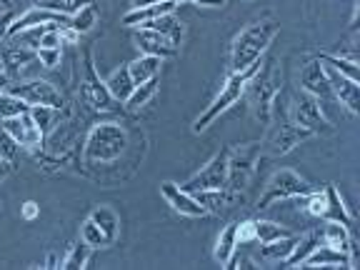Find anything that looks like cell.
I'll return each mask as SVG.
<instances>
[{
  "mask_svg": "<svg viewBox=\"0 0 360 270\" xmlns=\"http://www.w3.org/2000/svg\"><path fill=\"white\" fill-rule=\"evenodd\" d=\"M278 25L276 18H260V20L250 22L248 28H243L240 33L233 40V51H231V73H240L248 70L250 65L260 60L265 56V51L270 48V43L276 40Z\"/></svg>",
  "mask_w": 360,
  "mask_h": 270,
  "instance_id": "obj_1",
  "label": "cell"
},
{
  "mask_svg": "<svg viewBox=\"0 0 360 270\" xmlns=\"http://www.w3.org/2000/svg\"><path fill=\"white\" fill-rule=\"evenodd\" d=\"M283 88V70L278 68L276 58H268V60H260L258 70L250 75L245 85V96L253 108V115L260 125L270 123V110H273V101L278 98Z\"/></svg>",
  "mask_w": 360,
  "mask_h": 270,
  "instance_id": "obj_2",
  "label": "cell"
},
{
  "mask_svg": "<svg viewBox=\"0 0 360 270\" xmlns=\"http://www.w3.org/2000/svg\"><path fill=\"white\" fill-rule=\"evenodd\" d=\"M128 148V130L120 123H98L85 138L83 158L88 163H112Z\"/></svg>",
  "mask_w": 360,
  "mask_h": 270,
  "instance_id": "obj_3",
  "label": "cell"
},
{
  "mask_svg": "<svg viewBox=\"0 0 360 270\" xmlns=\"http://www.w3.org/2000/svg\"><path fill=\"white\" fill-rule=\"evenodd\" d=\"M268 125H273V128H270L268 141H265L263 148L273 158L285 155V153L295 150V148H298L303 141L313 138V133H310V130H305L303 125H298L285 110H283L281 103H278V98L273 101V110H270V123Z\"/></svg>",
  "mask_w": 360,
  "mask_h": 270,
  "instance_id": "obj_4",
  "label": "cell"
},
{
  "mask_svg": "<svg viewBox=\"0 0 360 270\" xmlns=\"http://www.w3.org/2000/svg\"><path fill=\"white\" fill-rule=\"evenodd\" d=\"M258 65H260V60L255 63V65L248 68V70L228 75V80H225V85L220 88V93L215 96V101L210 103V105L198 115L195 123H193V133H202V130H208L215 118H220L225 110H231V108L236 105L243 96H245V85H248V80H250V75L258 70Z\"/></svg>",
  "mask_w": 360,
  "mask_h": 270,
  "instance_id": "obj_5",
  "label": "cell"
},
{
  "mask_svg": "<svg viewBox=\"0 0 360 270\" xmlns=\"http://www.w3.org/2000/svg\"><path fill=\"white\" fill-rule=\"evenodd\" d=\"M263 146L260 143H245V146H231L228 148V183L225 191L233 195H240V191H245L250 178L255 175L258 168V158Z\"/></svg>",
  "mask_w": 360,
  "mask_h": 270,
  "instance_id": "obj_6",
  "label": "cell"
},
{
  "mask_svg": "<svg viewBox=\"0 0 360 270\" xmlns=\"http://www.w3.org/2000/svg\"><path fill=\"white\" fill-rule=\"evenodd\" d=\"M310 191H315L308 180L300 178L295 170L290 168H281L278 173L270 175V180L265 183L263 195L258 198V208L265 210L270 202L276 200H292V198H305Z\"/></svg>",
  "mask_w": 360,
  "mask_h": 270,
  "instance_id": "obj_7",
  "label": "cell"
},
{
  "mask_svg": "<svg viewBox=\"0 0 360 270\" xmlns=\"http://www.w3.org/2000/svg\"><path fill=\"white\" fill-rule=\"evenodd\" d=\"M231 148V146H228ZM228 148H223L220 153H215L208 163L202 165L191 180L183 183V191L188 193H200V191H223L228 183Z\"/></svg>",
  "mask_w": 360,
  "mask_h": 270,
  "instance_id": "obj_8",
  "label": "cell"
},
{
  "mask_svg": "<svg viewBox=\"0 0 360 270\" xmlns=\"http://www.w3.org/2000/svg\"><path fill=\"white\" fill-rule=\"evenodd\" d=\"M80 98H83L85 105H90L93 110H103V112L118 110V101L108 93L105 80H101V75H98L90 56H85V75H83V83H80Z\"/></svg>",
  "mask_w": 360,
  "mask_h": 270,
  "instance_id": "obj_9",
  "label": "cell"
},
{
  "mask_svg": "<svg viewBox=\"0 0 360 270\" xmlns=\"http://www.w3.org/2000/svg\"><path fill=\"white\" fill-rule=\"evenodd\" d=\"M290 118L298 125H303L305 130H310L313 135H321V133H326V130H330V120L323 115L321 101L313 98L310 93H305V90L292 98Z\"/></svg>",
  "mask_w": 360,
  "mask_h": 270,
  "instance_id": "obj_10",
  "label": "cell"
},
{
  "mask_svg": "<svg viewBox=\"0 0 360 270\" xmlns=\"http://www.w3.org/2000/svg\"><path fill=\"white\" fill-rule=\"evenodd\" d=\"M8 93L18 96L20 101H25L28 105H51V108H63V96L60 90L56 88L53 83L48 80H25V83H18V85H8Z\"/></svg>",
  "mask_w": 360,
  "mask_h": 270,
  "instance_id": "obj_11",
  "label": "cell"
},
{
  "mask_svg": "<svg viewBox=\"0 0 360 270\" xmlns=\"http://www.w3.org/2000/svg\"><path fill=\"white\" fill-rule=\"evenodd\" d=\"M160 195L165 198V202H168L175 213L186 215V218H202V215H208V210L202 208L200 202L195 200L193 193L183 191V188L175 186V183H170V180L160 183Z\"/></svg>",
  "mask_w": 360,
  "mask_h": 270,
  "instance_id": "obj_12",
  "label": "cell"
},
{
  "mask_svg": "<svg viewBox=\"0 0 360 270\" xmlns=\"http://www.w3.org/2000/svg\"><path fill=\"white\" fill-rule=\"evenodd\" d=\"M328 73V83H330V90H333V98L335 101H340V105L348 108L353 115H358L360 112V85L358 80H350L348 75L338 73V70H333V68L323 65Z\"/></svg>",
  "mask_w": 360,
  "mask_h": 270,
  "instance_id": "obj_13",
  "label": "cell"
},
{
  "mask_svg": "<svg viewBox=\"0 0 360 270\" xmlns=\"http://www.w3.org/2000/svg\"><path fill=\"white\" fill-rule=\"evenodd\" d=\"M3 130L22 148H38L43 143V130L35 125L30 112H22V115H15V118H6L3 120Z\"/></svg>",
  "mask_w": 360,
  "mask_h": 270,
  "instance_id": "obj_14",
  "label": "cell"
},
{
  "mask_svg": "<svg viewBox=\"0 0 360 270\" xmlns=\"http://www.w3.org/2000/svg\"><path fill=\"white\" fill-rule=\"evenodd\" d=\"M300 88H303L305 93H310L313 98H318V101H330L333 98L328 73L321 60H310L308 65L300 70Z\"/></svg>",
  "mask_w": 360,
  "mask_h": 270,
  "instance_id": "obj_15",
  "label": "cell"
},
{
  "mask_svg": "<svg viewBox=\"0 0 360 270\" xmlns=\"http://www.w3.org/2000/svg\"><path fill=\"white\" fill-rule=\"evenodd\" d=\"M133 38H135V45L141 48L143 56H155V58H160V60L178 56V48H175L165 35L155 33V30H150V28H138L133 33Z\"/></svg>",
  "mask_w": 360,
  "mask_h": 270,
  "instance_id": "obj_16",
  "label": "cell"
},
{
  "mask_svg": "<svg viewBox=\"0 0 360 270\" xmlns=\"http://www.w3.org/2000/svg\"><path fill=\"white\" fill-rule=\"evenodd\" d=\"M45 22H60V25H68V18L65 15H58V13H51V11H43V8H30L25 11L22 15L13 18V22L8 25V38H15L18 33L28 28H35V25H45Z\"/></svg>",
  "mask_w": 360,
  "mask_h": 270,
  "instance_id": "obj_17",
  "label": "cell"
},
{
  "mask_svg": "<svg viewBox=\"0 0 360 270\" xmlns=\"http://www.w3.org/2000/svg\"><path fill=\"white\" fill-rule=\"evenodd\" d=\"M300 268H355L353 258L330 245H318L308 258L300 263Z\"/></svg>",
  "mask_w": 360,
  "mask_h": 270,
  "instance_id": "obj_18",
  "label": "cell"
},
{
  "mask_svg": "<svg viewBox=\"0 0 360 270\" xmlns=\"http://www.w3.org/2000/svg\"><path fill=\"white\" fill-rule=\"evenodd\" d=\"M323 243L330 245V248H335V250H340V253L350 255L353 263H355V240H353V236H350L348 225L328 220V225L323 228Z\"/></svg>",
  "mask_w": 360,
  "mask_h": 270,
  "instance_id": "obj_19",
  "label": "cell"
},
{
  "mask_svg": "<svg viewBox=\"0 0 360 270\" xmlns=\"http://www.w3.org/2000/svg\"><path fill=\"white\" fill-rule=\"evenodd\" d=\"M323 243V233L321 231H310V233H305L303 238H298V243L292 245V250L285 255V258L281 260L283 263V268H300V263H303L305 258H308L310 253H313L315 248L321 245Z\"/></svg>",
  "mask_w": 360,
  "mask_h": 270,
  "instance_id": "obj_20",
  "label": "cell"
},
{
  "mask_svg": "<svg viewBox=\"0 0 360 270\" xmlns=\"http://www.w3.org/2000/svg\"><path fill=\"white\" fill-rule=\"evenodd\" d=\"M175 8L178 6L168 3V0H158V3L146 6V8H133V11L123 15V25H128V28H141L143 22L153 20V18H160V15H165V13H175Z\"/></svg>",
  "mask_w": 360,
  "mask_h": 270,
  "instance_id": "obj_21",
  "label": "cell"
},
{
  "mask_svg": "<svg viewBox=\"0 0 360 270\" xmlns=\"http://www.w3.org/2000/svg\"><path fill=\"white\" fill-rule=\"evenodd\" d=\"M141 28H150V30H155V33L165 35L175 48H178V45L183 43V38H186V28H183V22H180L173 13H165V15H160V18H153V20L143 22Z\"/></svg>",
  "mask_w": 360,
  "mask_h": 270,
  "instance_id": "obj_22",
  "label": "cell"
},
{
  "mask_svg": "<svg viewBox=\"0 0 360 270\" xmlns=\"http://www.w3.org/2000/svg\"><path fill=\"white\" fill-rule=\"evenodd\" d=\"M93 223L101 228V233L105 236V240H108V245H112V243L118 240V236H120V218H118V213L110 208V205H98L93 213L88 215Z\"/></svg>",
  "mask_w": 360,
  "mask_h": 270,
  "instance_id": "obj_23",
  "label": "cell"
},
{
  "mask_svg": "<svg viewBox=\"0 0 360 270\" xmlns=\"http://www.w3.org/2000/svg\"><path fill=\"white\" fill-rule=\"evenodd\" d=\"M323 220H333V223H343V225H353V215L348 213V208H345L343 198H340V193H338V188L333 186V183H328L326 186V215H323Z\"/></svg>",
  "mask_w": 360,
  "mask_h": 270,
  "instance_id": "obj_24",
  "label": "cell"
},
{
  "mask_svg": "<svg viewBox=\"0 0 360 270\" xmlns=\"http://www.w3.org/2000/svg\"><path fill=\"white\" fill-rule=\"evenodd\" d=\"M105 88H108V93H110V96L115 98L118 103L128 101L130 93H133V88H135V80H133V75H130L128 65H120L118 70H115V73L108 75Z\"/></svg>",
  "mask_w": 360,
  "mask_h": 270,
  "instance_id": "obj_25",
  "label": "cell"
},
{
  "mask_svg": "<svg viewBox=\"0 0 360 270\" xmlns=\"http://www.w3.org/2000/svg\"><path fill=\"white\" fill-rule=\"evenodd\" d=\"M160 65H163V60L155 56H141L138 60L128 63V70L130 75H133L135 85L138 83H146V80L150 78H158V73H160Z\"/></svg>",
  "mask_w": 360,
  "mask_h": 270,
  "instance_id": "obj_26",
  "label": "cell"
},
{
  "mask_svg": "<svg viewBox=\"0 0 360 270\" xmlns=\"http://www.w3.org/2000/svg\"><path fill=\"white\" fill-rule=\"evenodd\" d=\"M236 253H238L236 223H231V225H228V228H225V231L218 236V243H215V253H213V258L218 260V263L225 268V265H228V260H231Z\"/></svg>",
  "mask_w": 360,
  "mask_h": 270,
  "instance_id": "obj_27",
  "label": "cell"
},
{
  "mask_svg": "<svg viewBox=\"0 0 360 270\" xmlns=\"http://www.w3.org/2000/svg\"><path fill=\"white\" fill-rule=\"evenodd\" d=\"M298 238L300 236H285V238H278V240H270V243H265L263 248H260V258H265V260H278L281 263L283 258H285L288 253L292 250V245L298 243Z\"/></svg>",
  "mask_w": 360,
  "mask_h": 270,
  "instance_id": "obj_28",
  "label": "cell"
},
{
  "mask_svg": "<svg viewBox=\"0 0 360 270\" xmlns=\"http://www.w3.org/2000/svg\"><path fill=\"white\" fill-rule=\"evenodd\" d=\"M318 60L323 63V65L333 68V70H338V73L348 75L350 80H360V70H358V63L350 60V58H343V56H333V53H321L318 56Z\"/></svg>",
  "mask_w": 360,
  "mask_h": 270,
  "instance_id": "obj_29",
  "label": "cell"
},
{
  "mask_svg": "<svg viewBox=\"0 0 360 270\" xmlns=\"http://www.w3.org/2000/svg\"><path fill=\"white\" fill-rule=\"evenodd\" d=\"M98 22V11H96V6L93 3H88V6H83L78 13H73V15L68 18V25L75 30L78 35H83V33H90L93 30V25Z\"/></svg>",
  "mask_w": 360,
  "mask_h": 270,
  "instance_id": "obj_30",
  "label": "cell"
},
{
  "mask_svg": "<svg viewBox=\"0 0 360 270\" xmlns=\"http://www.w3.org/2000/svg\"><path fill=\"white\" fill-rule=\"evenodd\" d=\"M155 93H158V78L138 83L133 88V93H130V98L125 101V105H128V110H141L143 105H148V101H150Z\"/></svg>",
  "mask_w": 360,
  "mask_h": 270,
  "instance_id": "obj_31",
  "label": "cell"
},
{
  "mask_svg": "<svg viewBox=\"0 0 360 270\" xmlns=\"http://www.w3.org/2000/svg\"><path fill=\"white\" fill-rule=\"evenodd\" d=\"M90 250H93V248L85 245L83 240H78L73 248H70V250H68L65 258L60 260V268H65V270H80V268H88V263H90Z\"/></svg>",
  "mask_w": 360,
  "mask_h": 270,
  "instance_id": "obj_32",
  "label": "cell"
},
{
  "mask_svg": "<svg viewBox=\"0 0 360 270\" xmlns=\"http://www.w3.org/2000/svg\"><path fill=\"white\" fill-rule=\"evenodd\" d=\"M285 236H292V231H288L285 225H278L273 220H255V240L260 245L270 240H278V238H285Z\"/></svg>",
  "mask_w": 360,
  "mask_h": 270,
  "instance_id": "obj_33",
  "label": "cell"
},
{
  "mask_svg": "<svg viewBox=\"0 0 360 270\" xmlns=\"http://www.w3.org/2000/svg\"><path fill=\"white\" fill-rule=\"evenodd\" d=\"M90 0H40L38 8L43 11H51V13H58V15H65L70 18L73 13H78L83 6H88Z\"/></svg>",
  "mask_w": 360,
  "mask_h": 270,
  "instance_id": "obj_34",
  "label": "cell"
},
{
  "mask_svg": "<svg viewBox=\"0 0 360 270\" xmlns=\"http://www.w3.org/2000/svg\"><path fill=\"white\" fill-rule=\"evenodd\" d=\"M30 105L25 101H20L18 96L13 93H0V120L6 118H15V115H22V112H28Z\"/></svg>",
  "mask_w": 360,
  "mask_h": 270,
  "instance_id": "obj_35",
  "label": "cell"
},
{
  "mask_svg": "<svg viewBox=\"0 0 360 270\" xmlns=\"http://www.w3.org/2000/svg\"><path fill=\"white\" fill-rule=\"evenodd\" d=\"M80 240H83L85 245H90V248H108L105 236H103L101 228H98V225L93 223L90 218H85V223L80 225Z\"/></svg>",
  "mask_w": 360,
  "mask_h": 270,
  "instance_id": "obj_36",
  "label": "cell"
},
{
  "mask_svg": "<svg viewBox=\"0 0 360 270\" xmlns=\"http://www.w3.org/2000/svg\"><path fill=\"white\" fill-rule=\"evenodd\" d=\"M28 112H30V118L35 120V125H38V128L43 130V135H45V130H51L53 123H56L58 108H51V105H30Z\"/></svg>",
  "mask_w": 360,
  "mask_h": 270,
  "instance_id": "obj_37",
  "label": "cell"
},
{
  "mask_svg": "<svg viewBox=\"0 0 360 270\" xmlns=\"http://www.w3.org/2000/svg\"><path fill=\"white\" fill-rule=\"evenodd\" d=\"M30 60H38V58H35V51H30V48H25V45H22V48L15 45V48H11V51L6 53V58H3V63H6V65H13V68H22Z\"/></svg>",
  "mask_w": 360,
  "mask_h": 270,
  "instance_id": "obj_38",
  "label": "cell"
},
{
  "mask_svg": "<svg viewBox=\"0 0 360 270\" xmlns=\"http://www.w3.org/2000/svg\"><path fill=\"white\" fill-rule=\"evenodd\" d=\"M308 200H305V210H308L313 218H323L326 215V191H310Z\"/></svg>",
  "mask_w": 360,
  "mask_h": 270,
  "instance_id": "obj_39",
  "label": "cell"
},
{
  "mask_svg": "<svg viewBox=\"0 0 360 270\" xmlns=\"http://www.w3.org/2000/svg\"><path fill=\"white\" fill-rule=\"evenodd\" d=\"M35 58H38V63L43 68L53 70V68L60 65V60H63V48H38V51H35Z\"/></svg>",
  "mask_w": 360,
  "mask_h": 270,
  "instance_id": "obj_40",
  "label": "cell"
},
{
  "mask_svg": "<svg viewBox=\"0 0 360 270\" xmlns=\"http://www.w3.org/2000/svg\"><path fill=\"white\" fill-rule=\"evenodd\" d=\"M236 238L238 245H248V243L255 240V220H243V223H236Z\"/></svg>",
  "mask_w": 360,
  "mask_h": 270,
  "instance_id": "obj_41",
  "label": "cell"
},
{
  "mask_svg": "<svg viewBox=\"0 0 360 270\" xmlns=\"http://www.w3.org/2000/svg\"><path fill=\"white\" fill-rule=\"evenodd\" d=\"M38 48H63V38H60V30H58V25H51V28L40 35Z\"/></svg>",
  "mask_w": 360,
  "mask_h": 270,
  "instance_id": "obj_42",
  "label": "cell"
},
{
  "mask_svg": "<svg viewBox=\"0 0 360 270\" xmlns=\"http://www.w3.org/2000/svg\"><path fill=\"white\" fill-rule=\"evenodd\" d=\"M15 146L18 143L13 141L11 135H8L6 130H0V158H8V160H11V158L15 155Z\"/></svg>",
  "mask_w": 360,
  "mask_h": 270,
  "instance_id": "obj_43",
  "label": "cell"
},
{
  "mask_svg": "<svg viewBox=\"0 0 360 270\" xmlns=\"http://www.w3.org/2000/svg\"><path fill=\"white\" fill-rule=\"evenodd\" d=\"M20 215H22V220H35L40 215V205L35 200H25L20 208Z\"/></svg>",
  "mask_w": 360,
  "mask_h": 270,
  "instance_id": "obj_44",
  "label": "cell"
},
{
  "mask_svg": "<svg viewBox=\"0 0 360 270\" xmlns=\"http://www.w3.org/2000/svg\"><path fill=\"white\" fill-rule=\"evenodd\" d=\"M13 18H15V15H13L11 8H6V11L0 13V40L8 38V25L13 22Z\"/></svg>",
  "mask_w": 360,
  "mask_h": 270,
  "instance_id": "obj_45",
  "label": "cell"
},
{
  "mask_svg": "<svg viewBox=\"0 0 360 270\" xmlns=\"http://www.w3.org/2000/svg\"><path fill=\"white\" fill-rule=\"evenodd\" d=\"M11 170H13V165H11V160L8 158H0V183L11 175Z\"/></svg>",
  "mask_w": 360,
  "mask_h": 270,
  "instance_id": "obj_46",
  "label": "cell"
},
{
  "mask_svg": "<svg viewBox=\"0 0 360 270\" xmlns=\"http://www.w3.org/2000/svg\"><path fill=\"white\" fill-rule=\"evenodd\" d=\"M8 85H11V78H8V75H6V70H3V68H0V93H6V90H8Z\"/></svg>",
  "mask_w": 360,
  "mask_h": 270,
  "instance_id": "obj_47",
  "label": "cell"
},
{
  "mask_svg": "<svg viewBox=\"0 0 360 270\" xmlns=\"http://www.w3.org/2000/svg\"><path fill=\"white\" fill-rule=\"evenodd\" d=\"M45 268H60V265H58V255L56 253L48 255V260H45Z\"/></svg>",
  "mask_w": 360,
  "mask_h": 270,
  "instance_id": "obj_48",
  "label": "cell"
},
{
  "mask_svg": "<svg viewBox=\"0 0 360 270\" xmlns=\"http://www.w3.org/2000/svg\"><path fill=\"white\" fill-rule=\"evenodd\" d=\"M191 3H198V6H220L223 0H191Z\"/></svg>",
  "mask_w": 360,
  "mask_h": 270,
  "instance_id": "obj_49",
  "label": "cell"
},
{
  "mask_svg": "<svg viewBox=\"0 0 360 270\" xmlns=\"http://www.w3.org/2000/svg\"><path fill=\"white\" fill-rule=\"evenodd\" d=\"M158 0H133V8H146V6H153Z\"/></svg>",
  "mask_w": 360,
  "mask_h": 270,
  "instance_id": "obj_50",
  "label": "cell"
},
{
  "mask_svg": "<svg viewBox=\"0 0 360 270\" xmlns=\"http://www.w3.org/2000/svg\"><path fill=\"white\" fill-rule=\"evenodd\" d=\"M0 6H3V8H11V6H13V0H0Z\"/></svg>",
  "mask_w": 360,
  "mask_h": 270,
  "instance_id": "obj_51",
  "label": "cell"
},
{
  "mask_svg": "<svg viewBox=\"0 0 360 270\" xmlns=\"http://www.w3.org/2000/svg\"><path fill=\"white\" fill-rule=\"evenodd\" d=\"M168 3H175V6H183V3H188V0H168Z\"/></svg>",
  "mask_w": 360,
  "mask_h": 270,
  "instance_id": "obj_52",
  "label": "cell"
},
{
  "mask_svg": "<svg viewBox=\"0 0 360 270\" xmlns=\"http://www.w3.org/2000/svg\"><path fill=\"white\" fill-rule=\"evenodd\" d=\"M0 68H3V58H0Z\"/></svg>",
  "mask_w": 360,
  "mask_h": 270,
  "instance_id": "obj_53",
  "label": "cell"
}]
</instances>
